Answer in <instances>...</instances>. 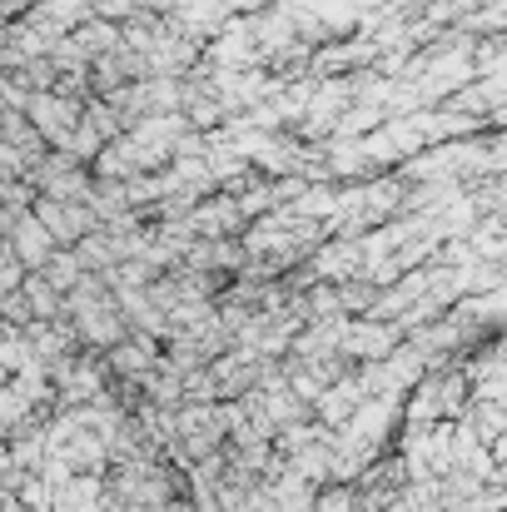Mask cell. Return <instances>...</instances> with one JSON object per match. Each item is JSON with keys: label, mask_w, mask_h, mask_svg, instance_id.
Wrapping results in <instances>:
<instances>
[{"label": "cell", "mask_w": 507, "mask_h": 512, "mask_svg": "<svg viewBox=\"0 0 507 512\" xmlns=\"http://www.w3.org/2000/svg\"><path fill=\"white\" fill-rule=\"evenodd\" d=\"M314 512H368V508H363V493H358V488H348V483H329V488H319Z\"/></svg>", "instance_id": "obj_5"}, {"label": "cell", "mask_w": 507, "mask_h": 512, "mask_svg": "<svg viewBox=\"0 0 507 512\" xmlns=\"http://www.w3.org/2000/svg\"><path fill=\"white\" fill-rule=\"evenodd\" d=\"M5 244L20 254V264H25L30 274H45V269H50V259L60 254V239H55V234L40 224L35 204H30V214H25V219L5 224Z\"/></svg>", "instance_id": "obj_1"}, {"label": "cell", "mask_w": 507, "mask_h": 512, "mask_svg": "<svg viewBox=\"0 0 507 512\" xmlns=\"http://www.w3.org/2000/svg\"><path fill=\"white\" fill-rule=\"evenodd\" d=\"M189 229H194L199 239H229V234H239V229H244V209H239V199H229V194H214V199L194 204V214H189Z\"/></svg>", "instance_id": "obj_3"}, {"label": "cell", "mask_w": 507, "mask_h": 512, "mask_svg": "<svg viewBox=\"0 0 507 512\" xmlns=\"http://www.w3.org/2000/svg\"><path fill=\"white\" fill-rule=\"evenodd\" d=\"M468 423H473V433L493 448L498 438L507 433V408L503 403H483V398H473V408H468Z\"/></svg>", "instance_id": "obj_4"}, {"label": "cell", "mask_w": 507, "mask_h": 512, "mask_svg": "<svg viewBox=\"0 0 507 512\" xmlns=\"http://www.w3.org/2000/svg\"><path fill=\"white\" fill-rule=\"evenodd\" d=\"M403 348V329L398 324H383V319H363V324H348V339H343V358H368V363H383Z\"/></svg>", "instance_id": "obj_2"}]
</instances>
